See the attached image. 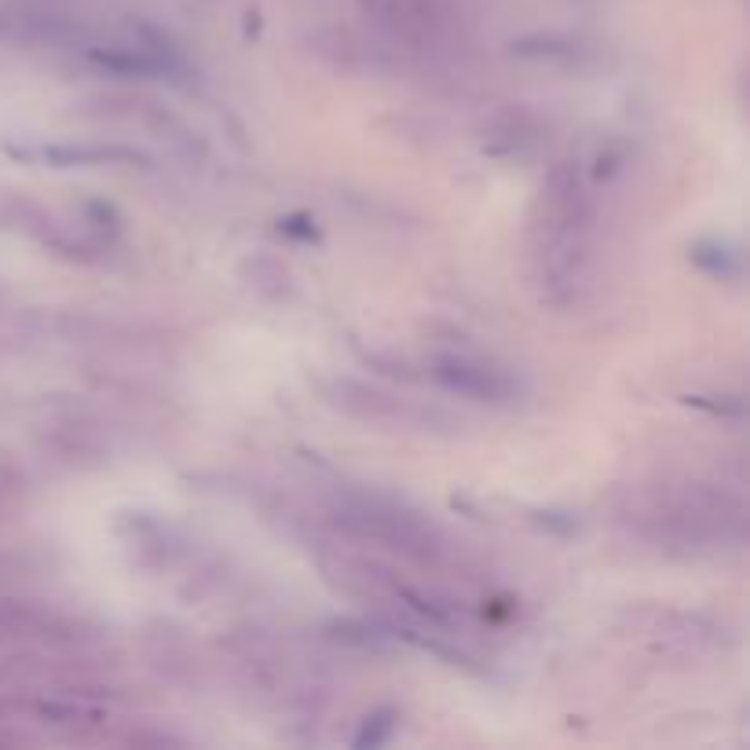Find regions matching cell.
I'll return each instance as SVG.
<instances>
[{"label": "cell", "mask_w": 750, "mask_h": 750, "mask_svg": "<svg viewBox=\"0 0 750 750\" xmlns=\"http://www.w3.org/2000/svg\"><path fill=\"white\" fill-rule=\"evenodd\" d=\"M440 378L454 384V389L472 392V396H501L509 389L498 373H487V367H469V363H458V359L440 363Z\"/></svg>", "instance_id": "obj_1"}]
</instances>
